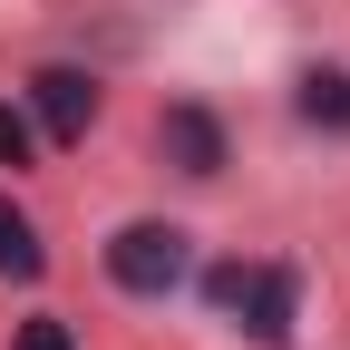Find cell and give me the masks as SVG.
I'll list each match as a JSON object with an SVG mask.
<instances>
[{"instance_id": "1", "label": "cell", "mask_w": 350, "mask_h": 350, "mask_svg": "<svg viewBox=\"0 0 350 350\" xmlns=\"http://www.w3.org/2000/svg\"><path fill=\"white\" fill-rule=\"evenodd\" d=\"M204 301L224 321H243L253 340H282L292 312H301V282L282 273V262H214V273H204Z\"/></svg>"}, {"instance_id": "2", "label": "cell", "mask_w": 350, "mask_h": 350, "mask_svg": "<svg viewBox=\"0 0 350 350\" xmlns=\"http://www.w3.org/2000/svg\"><path fill=\"white\" fill-rule=\"evenodd\" d=\"M107 273H117V292H175L185 282V234L175 224H126L107 243Z\"/></svg>"}, {"instance_id": "3", "label": "cell", "mask_w": 350, "mask_h": 350, "mask_svg": "<svg viewBox=\"0 0 350 350\" xmlns=\"http://www.w3.org/2000/svg\"><path fill=\"white\" fill-rule=\"evenodd\" d=\"M29 107H39V126H49L59 146H78L88 126H98V88H88L78 68H39L29 78Z\"/></svg>"}, {"instance_id": "4", "label": "cell", "mask_w": 350, "mask_h": 350, "mask_svg": "<svg viewBox=\"0 0 350 350\" xmlns=\"http://www.w3.org/2000/svg\"><path fill=\"white\" fill-rule=\"evenodd\" d=\"M165 156L185 175H214V165H224V126H214L204 107H165Z\"/></svg>"}, {"instance_id": "5", "label": "cell", "mask_w": 350, "mask_h": 350, "mask_svg": "<svg viewBox=\"0 0 350 350\" xmlns=\"http://www.w3.org/2000/svg\"><path fill=\"white\" fill-rule=\"evenodd\" d=\"M39 262H49V253H39V224L0 195V273H10V282H39Z\"/></svg>"}, {"instance_id": "6", "label": "cell", "mask_w": 350, "mask_h": 350, "mask_svg": "<svg viewBox=\"0 0 350 350\" xmlns=\"http://www.w3.org/2000/svg\"><path fill=\"white\" fill-rule=\"evenodd\" d=\"M301 117H312V126H350V78L340 68H312V78H301Z\"/></svg>"}, {"instance_id": "7", "label": "cell", "mask_w": 350, "mask_h": 350, "mask_svg": "<svg viewBox=\"0 0 350 350\" xmlns=\"http://www.w3.org/2000/svg\"><path fill=\"white\" fill-rule=\"evenodd\" d=\"M0 165H29V117L0 107Z\"/></svg>"}, {"instance_id": "8", "label": "cell", "mask_w": 350, "mask_h": 350, "mask_svg": "<svg viewBox=\"0 0 350 350\" xmlns=\"http://www.w3.org/2000/svg\"><path fill=\"white\" fill-rule=\"evenodd\" d=\"M10 350H78V340H68V321H20Z\"/></svg>"}]
</instances>
